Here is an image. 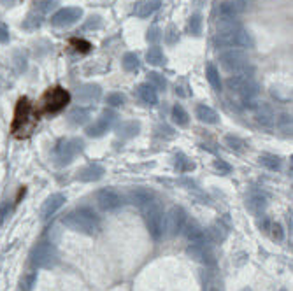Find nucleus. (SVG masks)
Listing matches in <instances>:
<instances>
[{"label":"nucleus","instance_id":"44","mask_svg":"<svg viewBox=\"0 0 293 291\" xmlns=\"http://www.w3.org/2000/svg\"><path fill=\"white\" fill-rule=\"evenodd\" d=\"M9 216V202L0 203V223H4V219Z\"/></svg>","mask_w":293,"mask_h":291},{"label":"nucleus","instance_id":"22","mask_svg":"<svg viewBox=\"0 0 293 291\" xmlns=\"http://www.w3.org/2000/svg\"><path fill=\"white\" fill-rule=\"evenodd\" d=\"M162 6V0H142L135 6V16H139V18H148V16H151L153 12H157L160 9Z\"/></svg>","mask_w":293,"mask_h":291},{"label":"nucleus","instance_id":"23","mask_svg":"<svg viewBox=\"0 0 293 291\" xmlns=\"http://www.w3.org/2000/svg\"><path fill=\"white\" fill-rule=\"evenodd\" d=\"M260 228H262L263 232H267V234H269L274 240H278V242H281V240L284 239V232H283L281 224L272 221V219L263 218L262 221H260Z\"/></svg>","mask_w":293,"mask_h":291},{"label":"nucleus","instance_id":"46","mask_svg":"<svg viewBox=\"0 0 293 291\" xmlns=\"http://www.w3.org/2000/svg\"><path fill=\"white\" fill-rule=\"evenodd\" d=\"M241 291H251V289H249V288H242Z\"/></svg>","mask_w":293,"mask_h":291},{"label":"nucleus","instance_id":"8","mask_svg":"<svg viewBox=\"0 0 293 291\" xmlns=\"http://www.w3.org/2000/svg\"><path fill=\"white\" fill-rule=\"evenodd\" d=\"M83 149V140L79 139H70V140H60L54 146V160L58 165H69L74 160L77 153Z\"/></svg>","mask_w":293,"mask_h":291},{"label":"nucleus","instance_id":"42","mask_svg":"<svg viewBox=\"0 0 293 291\" xmlns=\"http://www.w3.org/2000/svg\"><path fill=\"white\" fill-rule=\"evenodd\" d=\"M214 169L220 170V174H230V172H232V167H230L228 163H225L223 160H216L214 161Z\"/></svg>","mask_w":293,"mask_h":291},{"label":"nucleus","instance_id":"38","mask_svg":"<svg viewBox=\"0 0 293 291\" xmlns=\"http://www.w3.org/2000/svg\"><path fill=\"white\" fill-rule=\"evenodd\" d=\"M148 79H149V85L151 86H157L158 90H165L167 88V79L158 72H149L148 74Z\"/></svg>","mask_w":293,"mask_h":291},{"label":"nucleus","instance_id":"14","mask_svg":"<svg viewBox=\"0 0 293 291\" xmlns=\"http://www.w3.org/2000/svg\"><path fill=\"white\" fill-rule=\"evenodd\" d=\"M255 119H257V123L260 124V127L270 130L276 123L274 109H272L267 102H258L257 106H255Z\"/></svg>","mask_w":293,"mask_h":291},{"label":"nucleus","instance_id":"3","mask_svg":"<svg viewBox=\"0 0 293 291\" xmlns=\"http://www.w3.org/2000/svg\"><path fill=\"white\" fill-rule=\"evenodd\" d=\"M227 88L232 91V93L239 95L242 103H244L248 109H255V106H257L255 98L258 97V85L249 76H242V74L230 76L227 79Z\"/></svg>","mask_w":293,"mask_h":291},{"label":"nucleus","instance_id":"13","mask_svg":"<svg viewBox=\"0 0 293 291\" xmlns=\"http://www.w3.org/2000/svg\"><path fill=\"white\" fill-rule=\"evenodd\" d=\"M167 234H169V237H175L179 235L183 232V226H185L186 223V213L183 207H172L170 209L169 216H167Z\"/></svg>","mask_w":293,"mask_h":291},{"label":"nucleus","instance_id":"26","mask_svg":"<svg viewBox=\"0 0 293 291\" xmlns=\"http://www.w3.org/2000/svg\"><path fill=\"white\" fill-rule=\"evenodd\" d=\"M195 114H197V118H199V121H202V123H206V124H214V123H218V112L212 109V107L204 106V103L197 106Z\"/></svg>","mask_w":293,"mask_h":291},{"label":"nucleus","instance_id":"43","mask_svg":"<svg viewBox=\"0 0 293 291\" xmlns=\"http://www.w3.org/2000/svg\"><path fill=\"white\" fill-rule=\"evenodd\" d=\"M9 40V28L7 25L0 23V43H7Z\"/></svg>","mask_w":293,"mask_h":291},{"label":"nucleus","instance_id":"30","mask_svg":"<svg viewBox=\"0 0 293 291\" xmlns=\"http://www.w3.org/2000/svg\"><path fill=\"white\" fill-rule=\"evenodd\" d=\"M139 123L135 121H127V123H121L118 127V135L123 137V139H130V137L137 135V132H139Z\"/></svg>","mask_w":293,"mask_h":291},{"label":"nucleus","instance_id":"31","mask_svg":"<svg viewBox=\"0 0 293 291\" xmlns=\"http://www.w3.org/2000/svg\"><path fill=\"white\" fill-rule=\"evenodd\" d=\"M121 65H123V69L127 70V72H135V70H139L141 67L139 56H137L135 53H127V55L123 56V60H121Z\"/></svg>","mask_w":293,"mask_h":291},{"label":"nucleus","instance_id":"25","mask_svg":"<svg viewBox=\"0 0 293 291\" xmlns=\"http://www.w3.org/2000/svg\"><path fill=\"white\" fill-rule=\"evenodd\" d=\"M137 95H139V98L146 103V106L153 107L158 103V93H157V90H154V86H151V85H141L139 88H137Z\"/></svg>","mask_w":293,"mask_h":291},{"label":"nucleus","instance_id":"28","mask_svg":"<svg viewBox=\"0 0 293 291\" xmlns=\"http://www.w3.org/2000/svg\"><path fill=\"white\" fill-rule=\"evenodd\" d=\"M206 76H207L209 85L212 86V90L220 93V91H221V86H223V82H221V77H220V70L216 69L214 64H207V67H206Z\"/></svg>","mask_w":293,"mask_h":291},{"label":"nucleus","instance_id":"27","mask_svg":"<svg viewBox=\"0 0 293 291\" xmlns=\"http://www.w3.org/2000/svg\"><path fill=\"white\" fill-rule=\"evenodd\" d=\"M220 18L218 19H237V14H241L233 0H227V2L220 4Z\"/></svg>","mask_w":293,"mask_h":291},{"label":"nucleus","instance_id":"21","mask_svg":"<svg viewBox=\"0 0 293 291\" xmlns=\"http://www.w3.org/2000/svg\"><path fill=\"white\" fill-rule=\"evenodd\" d=\"M130 200L133 205H137L142 209V207H146L148 203L154 202V193L148 188H135L130 191Z\"/></svg>","mask_w":293,"mask_h":291},{"label":"nucleus","instance_id":"39","mask_svg":"<svg viewBox=\"0 0 293 291\" xmlns=\"http://www.w3.org/2000/svg\"><path fill=\"white\" fill-rule=\"evenodd\" d=\"M188 28H190L191 35H200V32H202V18L199 14L191 16L190 22H188Z\"/></svg>","mask_w":293,"mask_h":291},{"label":"nucleus","instance_id":"40","mask_svg":"<svg viewBox=\"0 0 293 291\" xmlns=\"http://www.w3.org/2000/svg\"><path fill=\"white\" fill-rule=\"evenodd\" d=\"M58 4V0H35V9L39 11V12H48V11H51L54 6Z\"/></svg>","mask_w":293,"mask_h":291},{"label":"nucleus","instance_id":"5","mask_svg":"<svg viewBox=\"0 0 293 291\" xmlns=\"http://www.w3.org/2000/svg\"><path fill=\"white\" fill-rule=\"evenodd\" d=\"M33 127V116H32V106L28 98H19L18 106L14 111V121H12V134L16 137H25L30 134Z\"/></svg>","mask_w":293,"mask_h":291},{"label":"nucleus","instance_id":"18","mask_svg":"<svg viewBox=\"0 0 293 291\" xmlns=\"http://www.w3.org/2000/svg\"><path fill=\"white\" fill-rule=\"evenodd\" d=\"M104 174H106V169H104L102 165L90 163V165H86V167H83L81 170H79L77 179L83 181V182H93V181L102 179Z\"/></svg>","mask_w":293,"mask_h":291},{"label":"nucleus","instance_id":"45","mask_svg":"<svg viewBox=\"0 0 293 291\" xmlns=\"http://www.w3.org/2000/svg\"><path fill=\"white\" fill-rule=\"evenodd\" d=\"M158 39V30H157V27H153L151 28V32H148V40H151V43H154V40Z\"/></svg>","mask_w":293,"mask_h":291},{"label":"nucleus","instance_id":"16","mask_svg":"<svg viewBox=\"0 0 293 291\" xmlns=\"http://www.w3.org/2000/svg\"><path fill=\"white\" fill-rule=\"evenodd\" d=\"M183 230H185V237L190 240L191 244H206L207 239H209V237L206 235V232H204V228L200 226L195 219L186 221L185 226H183Z\"/></svg>","mask_w":293,"mask_h":291},{"label":"nucleus","instance_id":"9","mask_svg":"<svg viewBox=\"0 0 293 291\" xmlns=\"http://www.w3.org/2000/svg\"><path fill=\"white\" fill-rule=\"evenodd\" d=\"M69 100H70L69 91H65L64 88L56 86V88L49 90L48 93L44 95L43 109H44V112H48V114H53V112H58L64 109L67 103H69Z\"/></svg>","mask_w":293,"mask_h":291},{"label":"nucleus","instance_id":"32","mask_svg":"<svg viewBox=\"0 0 293 291\" xmlns=\"http://www.w3.org/2000/svg\"><path fill=\"white\" fill-rule=\"evenodd\" d=\"M260 163L269 170H279L281 169V158L276 155H269V153H263V155H260Z\"/></svg>","mask_w":293,"mask_h":291},{"label":"nucleus","instance_id":"19","mask_svg":"<svg viewBox=\"0 0 293 291\" xmlns=\"http://www.w3.org/2000/svg\"><path fill=\"white\" fill-rule=\"evenodd\" d=\"M188 253H190L197 261H202V263H206V265L214 263V255H212V251L207 242L206 244H191V246L188 247Z\"/></svg>","mask_w":293,"mask_h":291},{"label":"nucleus","instance_id":"1","mask_svg":"<svg viewBox=\"0 0 293 291\" xmlns=\"http://www.w3.org/2000/svg\"><path fill=\"white\" fill-rule=\"evenodd\" d=\"M216 48H255L253 35L246 30L237 19H218L216 23V35H214Z\"/></svg>","mask_w":293,"mask_h":291},{"label":"nucleus","instance_id":"34","mask_svg":"<svg viewBox=\"0 0 293 291\" xmlns=\"http://www.w3.org/2000/svg\"><path fill=\"white\" fill-rule=\"evenodd\" d=\"M41 25H43V18H41V14L30 12V14L27 16V19L23 22V28H27V30H35V28H39Z\"/></svg>","mask_w":293,"mask_h":291},{"label":"nucleus","instance_id":"33","mask_svg":"<svg viewBox=\"0 0 293 291\" xmlns=\"http://www.w3.org/2000/svg\"><path fill=\"white\" fill-rule=\"evenodd\" d=\"M172 119H174V123L179 124V127H186L188 121H190L188 112L183 109V106H179V103H175L172 107Z\"/></svg>","mask_w":293,"mask_h":291},{"label":"nucleus","instance_id":"35","mask_svg":"<svg viewBox=\"0 0 293 291\" xmlns=\"http://www.w3.org/2000/svg\"><path fill=\"white\" fill-rule=\"evenodd\" d=\"M35 282H37V274L28 272L23 276L22 282H19V288H22V291H32V288L35 286Z\"/></svg>","mask_w":293,"mask_h":291},{"label":"nucleus","instance_id":"29","mask_svg":"<svg viewBox=\"0 0 293 291\" xmlns=\"http://www.w3.org/2000/svg\"><path fill=\"white\" fill-rule=\"evenodd\" d=\"M146 61H148L149 65H163L165 64V55H163V51L158 46H153V48L146 53Z\"/></svg>","mask_w":293,"mask_h":291},{"label":"nucleus","instance_id":"47","mask_svg":"<svg viewBox=\"0 0 293 291\" xmlns=\"http://www.w3.org/2000/svg\"><path fill=\"white\" fill-rule=\"evenodd\" d=\"M281 291H286V289H281Z\"/></svg>","mask_w":293,"mask_h":291},{"label":"nucleus","instance_id":"2","mask_svg":"<svg viewBox=\"0 0 293 291\" xmlns=\"http://www.w3.org/2000/svg\"><path fill=\"white\" fill-rule=\"evenodd\" d=\"M62 223L65 224L67 228L74 232H79V234L85 235H95L99 234L100 230V219L99 216L90 209V207H81V209H76L72 213L65 214L62 218Z\"/></svg>","mask_w":293,"mask_h":291},{"label":"nucleus","instance_id":"15","mask_svg":"<svg viewBox=\"0 0 293 291\" xmlns=\"http://www.w3.org/2000/svg\"><path fill=\"white\" fill-rule=\"evenodd\" d=\"M65 195L64 193H53L51 197L46 198V202L43 203V207H41V219H49L51 216L56 214V211L60 209L62 205L65 203Z\"/></svg>","mask_w":293,"mask_h":291},{"label":"nucleus","instance_id":"11","mask_svg":"<svg viewBox=\"0 0 293 291\" xmlns=\"http://www.w3.org/2000/svg\"><path fill=\"white\" fill-rule=\"evenodd\" d=\"M116 119H118V114L114 111H104L102 114L99 116V119L93 124L86 128V135L90 137H102L106 132L111 130L114 127Z\"/></svg>","mask_w":293,"mask_h":291},{"label":"nucleus","instance_id":"24","mask_svg":"<svg viewBox=\"0 0 293 291\" xmlns=\"http://www.w3.org/2000/svg\"><path fill=\"white\" fill-rule=\"evenodd\" d=\"M91 116V109L90 107H83V106H77L74 107V109H70L69 112V123L76 124V127H79V124H85L88 119H90Z\"/></svg>","mask_w":293,"mask_h":291},{"label":"nucleus","instance_id":"36","mask_svg":"<svg viewBox=\"0 0 293 291\" xmlns=\"http://www.w3.org/2000/svg\"><path fill=\"white\" fill-rule=\"evenodd\" d=\"M278 124L284 135H291V116L290 114L283 112V114L278 118Z\"/></svg>","mask_w":293,"mask_h":291},{"label":"nucleus","instance_id":"17","mask_svg":"<svg viewBox=\"0 0 293 291\" xmlns=\"http://www.w3.org/2000/svg\"><path fill=\"white\" fill-rule=\"evenodd\" d=\"M100 95H102V88L95 82H88L77 90V100L83 103H93L99 100Z\"/></svg>","mask_w":293,"mask_h":291},{"label":"nucleus","instance_id":"4","mask_svg":"<svg viewBox=\"0 0 293 291\" xmlns=\"http://www.w3.org/2000/svg\"><path fill=\"white\" fill-rule=\"evenodd\" d=\"M142 214H144V221L149 235L154 240H160L163 237V232H165V214H163L162 205L154 200L146 207H142Z\"/></svg>","mask_w":293,"mask_h":291},{"label":"nucleus","instance_id":"7","mask_svg":"<svg viewBox=\"0 0 293 291\" xmlns=\"http://www.w3.org/2000/svg\"><path fill=\"white\" fill-rule=\"evenodd\" d=\"M58 261V253L49 242H41L30 251V263L37 268H51Z\"/></svg>","mask_w":293,"mask_h":291},{"label":"nucleus","instance_id":"20","mask_svg":"<svg viewBox=\"0 0 293 291\" xmlns=\"http://www.w3.org/2000/svg\"><path fill=\"white\" fill-rule=\"evenodd\" d=\"M246 207L253 214H262L267 207V197L262 191H251L249 197L246 198Z\"/></svg>","mask_w":293,"mask_h":291},{"label":"nucleus","instance_id":"10","mask_svg":"<svg viewBox=\"0 0 293 291\" xmlns=\"http://www.w3.org/2000/svg\"><path fill=\"white\" fill-rule=\"evenodd\" d=\"M97 203L102 211L106 213H112V211H118L120 207H123L125 203V198L123 195L118 193L116 190L112 188H104V190H99L97 191Z\"/></svg>","mask_w":293,"mask_h":291},{"label":"nucleus","instance_id":"41","mask_svg":"<svg viewBox=\"0 0 293 291\" xmlns=\"http://www.w3.org/2000/svg\"><path fill=\"white\" fill-rule=\"evenodd\" d=\"M107 103L111 107H120L125 103V97L121 93H109L107 95Z\"/></svg>","mask_w":293,"mask_h":291},{"label":"nucleus","instance_id":"37","mask_svg":"<svg viewBox=\"0 0 293 291\" xmlns=\"http://www.w3.org/2000/svg\"><path fill=\"white\" fill-rule=\"evenodd\" d=\"M225 144H227L232 151H242V149H244V146H246L244 140L239 139V137H236V135H227V137H225Z\"/></svg>","mask_w":293,"mask_h":291},{"label":"nucleus","instance_id":"6","mask_svg":"<svg viewBox=\"0 0 293 291\" xmlns=\"http://www.w3.org/2000/svg\"><path fill=\"white\" fill-rule=\"evenodd\" d=\"M220 64L227 72H236L246 76L248 70H253L249 67V58L239 49H228V51L220 55Z\"/></svg>","mask_w":293,"mask_h":291},{"label":"nucleus","instance_id":"12","mask_svg":"<svg viewBox=\"0 0 293 291\" xmlns=\"http://www.w3.org/2000/svg\"><path fill=\"white\" fill-rule=\"evenodd\" d=\"M83 16V9L81 7H64V9L56 11L51 16V25L53 27H70V25L77 23Z\"/></svg>","mask_w":293,"mask_h":291}]
</instances>
